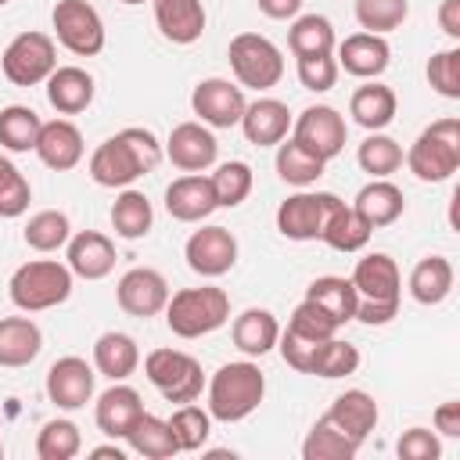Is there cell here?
Instances as JSON below:
<instances>
[{
	"label": "cell",
	"instance_id": "obj_18",
	"mask_svg": "<svg viewBox=\"0 0 460 460\" xmlns=\"http://www.w3.org/2000/svg\"><path fill=\"white\" fill-rule=\"evenodd\" d=\"M219 208L212 180L201 172H187L165 187V212L180 223H201Z\"/></svg>",
	"mask_w": 460,
	"mask_h": 460
},
{
	"label": "cell",
	"instance_id": "obj_37",
	"mask_svg": "<svg viewBox=\"0 0 460 460\" xmlns=\"http://www.w3.org/2000/svg\"><path fill=\"white\" fill-rule=\"evenodd\" d=\"M40 129H43V119L29 104H7V108H0V147H7L14 155L36 151Z\"/></svg>",
	"mask_w": 460,
	"mask_h": 460
},
{
	"label": "cell",
	"instance_id": "obj_21",
	"mask_svg": "<svg viewBox=\"0 0 460 460\" xmlns=\"http://www.w3.org/2000/svg\"><path fill=\"white\" fill-rule=\"evenodd\" d=\"M237 126H241V133H244L248 144H255V147H277L288 137V129H291V111L277 97H259V101L244 104V115H241Z\"/></svg>",
	"mask_w": 460,
	"mask_h": 460
},
{
	"label": "cell",
	"instance_id": "obj_12",
	"mask_svg": "<svg viewBox=\"0 0 460 460\" xmlns=\"http://www.w3.org/2000/svg\"><path fill=\"white\" fill-rule=\"evenodd\" d=\"M341 198L331 190H298L291 198L280 201L277 208V230L288 241H316L323 234V223L331 216V208Z\"/></svg>",
	"mask_w": 460,
	"mask_h": 460
},
{
	"label": "cell",
	"instance_id": "obj_53",
	"mask_svg": "<svg viewBox=\"0 0 460 460\" xmlns=\"http://www.w3.org/2000/svg\"><path fill=\"white\" fill-rule=\"evenodd\" d=\"M431 420H435V431H438V435H446V438H460V402H456V399L435 406Z\"/></svg>",
	"mask_w": 460,
	"mask_h": 460
},
{
	"label": "cell",
	"instance_id": "obj_36",
	"mask_svg": "<svg viewBox=\"0 0 460 460\" xmlns=\"http://www.w3.org/2000/svg\"><path fill=\"white\" fill-rule=\"evenodd\" d=\"M126 442H129V449L137 456H147V460H169V456L180 453L169 420H162L155 413H140L137 424L126 431Z\"/></svg>",
	"mask_w": 460,
	"mask_h": 460
},
{
	"label": "cell",
	"instance_id": "obj_38",
	"mask_svg": "<svg viewBox=\"0 0 460 460\" xmlns=\"http://www.w3.org/2000/svg\"><path fill=\"white\" fill-rule=\"evenodd\" d=\"M359 453V442L356 438H349L334 420H327V417H320L313 428H309V435H305V442H302V456L305 460H352Z\"/></svg>",
	"mask_w": 460,
	"mask_h": 460
},
{
	"label": "cell",
	"instance_id": "obj_45",
	"mask_svg": "<svg viewBox=\"0 0 460 460\" xmlns=\"http://www.w3.org/2000/svg\"><path fill=\"white\" fill-rule=\"evenodd\" d=\"M169 428H172V438H176L180 453H194V449H201L208 442L212 417H208V410H201L194 402H180L176 413L169 417Z\"/></svg>",
	"mask_w": 460,
	"mask_h": 460
},
{
	"label": "cell",
	"instance_id": "obj_24",
	"mask_svg": "<svg viewBox=\"0 0 460 460\" xmlns=\"http://www.w3.org/2000/svg\"><path fill=\"white\" fill-rule=\"evenodd\" d=\"M151 7H155V25L169 43L190 47L201 40V32H205V4L201 0H151Z\"/></svg>",
	"mask_w": 460,
	"mask_h": 460
},
{
	"label": "cell",
	"instance_id": "obj_34",
	"mask_svg": "<svg viewBox=\"0 0 460 460\" xmlns=\"http://www.w3.org/2000/svg\"><path fill=\"white\" fill-rule=\"evenodd\" d=\"M370 234H374L370 223H367L352 205L338 201V205L331 208L327 223H323L320 241H323L327 248H334V252H359V248H367Z\"/></svg>",
	"mask_w": 460,
	"mask_h": 460
},
{
	"label": "cell",
	"instance_id": "obj_27",
	"mask_svg": "<svg viewBox=\"0 0 460 460\" xmlns=\"http://www.w3.org/2000/svg\"><path fill=\"white\" fill-rule=\"evenodd\" d=\"M323 417L334 420L349 438H356V442L363 446L367 435L377 428L381 410H377V402H374L370 392H363V388H349V392H341V395L331 402V410H327Z\"/></svg>",
	"mask_w": 460,
	"mask_h": 460
},
{
	"label": "cell",
	"instance_id": "obj_9",
	"mask_svg": "<svg viewBox=\"0 0 460 460\" xmlns=\"http://www.w3.org/2000/svg\"><path fill=\"white\" fill-rule=\"evenodd\" d=\"M0 68L7 75V83L14 86H36V83H47V75L58 68V47L47 32H18L4 54H0Z\"/></svg>",
	"mask_w": 460,
	"mask_h": 460
},
{
	"label": "cell",
	"instance_id": "obj_29",
	"mask_svg": "<svg viewBox=\"0 0 460 460\" xmlns=\"http://www.w3.org/2000/svg\"><path fill=\"white\" fill-rule=\"evenodd\" d=\"M230 334H234V345H237L248 359H259V356H266L270 349H277L280 323H277V316H273L270 309L252 305V309H244L241 316H234Z\"/></svg>",
	"mask_w": 460,
	"mask_h": 460
},
{
	"label": "cell",
	"instance_id": "obj_51",
	"mask_svg": "<svg viewBox=\"0 0 460 460\" xmlns=\"http://www.w3.org/2000/svg\"><path fill=\"white\" fill-rule=\"evenodd\" d=\"M298 83L313 93H327L338 83V61L334 54H313V58H298Z\"/></svg>",
	"mask_w": 460,
	"mask_h": 460
},
{
	"label": "cell",
	"instance_id": "obj_48",
	"mask_svg": "<svg viewBox=\"0 0 460 460\" xmlns=\"http://www.w3.org/2000/svg\"><path fill=\"white\" fill-rule=\"evenodd\" d=\"M32 201V187L22 176V169L0 155V219H14L29 208Z\"/></svg>",
	"mask_w": 460,
	"mask_h": 460
},
{
	"label": "cell",
	"instance_id": "obj_7",
	"mask_svg": "<svg viewBox=\"0 0 460 460\" xmlns=\"http://www.w3.org/2000/svg\"><path fill=\"white\" fill-rule=\"evenodd\" d=\"M230 68H234V79L237 86H248V90H273L280 79H284V58H280V47L259 32H237L230 40Z\"/></svg>",
	"mask_w": 460,
	"mask_h": 460
},
{
	"label": "cell",
	"instance_id": "obj_20",
	"mask_svg": "<svg viewBox=\"0 0 460 460\" xmlns=\"http://www.w3.org/2000/svg\"><path fill=\"white\" fill-rule=\"evenodd\" d=\"M65 259H68V270L83 280H104L111 270H115V244L111 237H104L101 230H79L68 237L65 244Z\"/></svg>",
	"mask_w": 460,
	"mask_h": 460
},
{
	"label": "cell",
	"instance_id": "obj_15",
	"mask_svg": "<svg viewBox=\"0 0 460 460\" xmlns=\"http://www.w3.org/2000/svg\"><path fill=\"white\" fill-rule=\"evenodd\" d=\"M183 259L198 277H223L237 262V237L226 226H201L187 237Z\"/></svg>",
	"mask_w": 460,
	"mask_h": 460
},
{
	"label": "cell",
	"instance_id": "obj_25",
	"mask_svg": "<svg viewBox=\"0 0 460 460\" xmlns=\"http://www.w3.org/2000/svg\"><path fill=\"white\" fill-rule=\"evenodd\" d=\"M93 75L79 65H58L50 75H47V101L58 115H79L93 104Z\"/></svg>",
	"mask_w": 460,
	"mask_h": 460
},
{
	"label": "cell",
	"instance_id": "obj_41",
	"mask_svg": "<svg viewBox=\"0 0 460 460\" xmlns=\"http://www.w3.org/2000/svg\"><path fill=\"white\" fill-rule=\"evenodd\" d=\"M22 237H25V244H29L32 252L50 255V252H58V248L68 244V237H72V223H68L65 212H58V208H43V212L29 216Z\"/></svg>",
	"mask_w": 460,
	"mask_h": 460
},
{
	"label": "cell",
	"instance_id": "obj_14",
	"mask_svg": "<svg viewBox=\"0 0 460 460\" xmlns=\"http://www.w3.org/2000/svg\"><path fill=\"white\" fill-rule=\"evenodd\" d=\"M115 298H119V309L137 316V320H147V316H158L169 302V280L151 270V266H133L119 277L115 284Z\"/></svg>",
	"mask_w": 460,
	"mask_h": 460
},
{
	"label": "cell",
	"instance_id": "obj_33",
	"mask_svg": "<svg viewBox=\"0 0 460 460\" xmlns=\"http://www.w3.org/2000/svg\"><path fill=\"white\" fill-rule=\"evenodd\" d=\"M305 298L316 302L338 327H345L349 320H356V305H359V295L352 288L349 277H316L309 288H305Z\"/></svg>",
	"mask_w": 460,
	"mask_h": 460
},
{
	"label": "cell",
	"instance_id": "obj_35",
	"mask_svg": "<svg viewBox=\"0 0 460 460\" xmlns=\"http://www.w3.org/2000/svg\"><path fill=\"white\" fill-rule=\"evenodd\" d=\"M453 291V262L442 255H424L410 270V295L420 305H438Z\"/></svg>",
	"mask_w": 460,
	"mask_h": 460
},
{
	"label": "cell",
	"instance_id": "obj_4",
	"mask_svg": "<svg viewBox=\"0 0 460 460\" xmlns=\"http://www.w3.org/2000/svg\"><path fill=\"white\" fill-rule=\"evenodd\" d=\"M72 280H75V273L68 270V262H58V259H32V262H22V266L11 273L7 295H11V302H14L22 313H43V309H54V305L68 302Z\"/></svg>",
	"mask_w": 460,
	"mask_h": 460
},
{
	"label": "cell",
	"instance_id": "obj_22",
	"mask_svg": "<svg viewBox=\"0 0 460 460\" xmlns=\"http://www.w3.org/2000/svg\"><path fill=\"white\" fill-rule=\"evenodd\" d=\"M83 151H86V144H83V133H79L75 122H68V119L43 122L40 140H36V155H40V162L47 169L68 172V169H75L83 162Z\"/></svg>",
	"mask_w": 460,
	"mask_h": 460
},
{
	"label": "cell",
	"instance_id": "obj_42",
	"mask_svg": "<svg viewBox=\"0 0 460 460\" xmlns=\"http://www.w3.org/2000/svg\"><path fill=\"white\" fill-rule=\"evenodd\" d=\"M83 449V431L68 417H54L36 435V456L40 460H72Z\"/></svg>",
	"mask_w": 460,
	"mask_h": 460
},
{
	"label": "cell",
	"instance_id": "obj_16",
	"mask_svg": "<svg viewBox=\"0 0 460 460\" xmlns=\"http://www.w3.org/2000/svg\"><path fill=\"white\" fill-rule=\"evenodd\" d=\"M97 370L83 356H61L47 370V399L58 410H83L93 399Z\"/></svg>",
	"mask_w": 460,
	"mask_h": 460
},
{
	"label": "cell",
	"instance_id": "obj_57",
	"mask_svg": "<svg viewBox=\"0 0 460 460\" xmlns=\"http://www.w3.org/2000/svg\"><path fill=\"white\" fill-rule=\"evenodd\" d=\"M119 4H129V7H137V4H144V0H119Z\"/></svg>",
	"mask_w": 460,
	"mask_h": 460
},
{
	"label": "cell",
	"instance_id": "obj_56",
	"mask_svg": "<svg viewBox=\"0 0 460 460\" xmlns=\"http://www.w3.org/2000/svg\"><path fill=\"white\" fill-rule=\"evenodd\" d=\"M90 456L93 460H126V449H119V446H97V449H90Z\"/></svg>",
	"mask_w": 460,
	"mask_h": 460
},
{
	"label": "cell",
	"instance_id": "obj_31",
	"mask_svg": "<svg viewBox=\"0 0 460 460\" xmlns=\"http://www.w3.org/2000/svg\"><path fill=\"white\" fill-rule=\"evenodd\" d=\"M140 367V349L129 334L122 331H104L93 341V370L104 374L108 381H126Z\"/></svg>",
	"mask_w": 460,
	"mask_h": 460
},
{
	"label": "cell",
	"instance_id": "obj_40",
	"mask_svg": "<svg viewBox=\"0 0 460 460\" xmlns=\"http://www.w3.org/2000/svg\"><path fill=\"white\" fill-rule=\"evenodd\" d=\"M273 165H277V176H280L284 183H291V187H309V183H316V180L323 176V165H327V162H320L316 155H309V151H305L302 144H295V140H280Z\"/></svg>",
	"mask_w": 460,
	"mask_h": 460
},
{
	"label": "cell",
	"instance_id": "obj_2",
	"mask_svg": "<svg viewBox=\"0 0 460 460\" xmlns=\"http://www.w3.org/2000/svg\"><path fill=\"white\" fill-rule=\"evenodd\" d=\"M349 280H352V288L359 295V305H356V320L359 323L381 327V323L395 320L399 298H402V277H399V266H395L392 255H385V252L363 255Z\"/></svg>",
	"mask_w": 460,
	"mask_h": 460
},
{
	"label": "cell",
	"instance_id": "obj_55",
	"mask_svg": "<svg viewBox=\"0 0 460 460\" xmlns=\"http://www.w3.org/2000/svg\"><path fill=\"white\" fill-rule=\"evenodd\" d=\"M438 25L449 40H460V0H442L438 4Z\"/></svg>",
	"mask_w": 460,
	"mask_h": 460
},
{
	"label": "cell",
	"instance_id": "obj_47",
	"mask_svg": "<svg viewBox=\"0 0 460 460\" xmlns=\"http://www.w3.org/2000/svg\"><path fill=\"white\" fill-rule=\"evenodd\" d=\"M410 18V0H356V22L363 32H392Z\"/></svg>",
	"mask_w": 460,
	"mask_h": 460
},
{
	"label": "cell",
	"instance_id": "obj_49",
	"mask_svg": "<svg viewBox=\"0 0 460 460\" xmlns=\"http://www.w3.org/2000/svg\"><path fill=\"white\" fill-rule=\"evenodd\" d=\"M428 83L438 97L446 101H460V47H446V50H435L428 58Z\"/></svg>",
	"mask_w": 460,
	"mask_h": 460
},
{
	"label": "cell",
	"instance_id": "obj_17",
	"mask_svg": "<svg viewBox=\"0 0 460 460\" xmlns=\"http://www.w3.org/2000/svg\"><path fill=\"white\" fill-rule=\"evenodd\" d=\"M165 158L183 172H205L219 158V144L205 122H180L165 140Z\"/></svg>",
	"mask_w": 460,
	"mask_h": 460
},
{
	"label": "cell",
	"instance_id": "obj_59",
	"mask_svg": "<svg viewBox=\"0 0 460 460\" xmlns=\"http://www.w3.org/2000/svg\"><path fill=\"white\" fill-rule=\"evenodd\" d=\"M4 4H11V0H0V7H4Z\"/></svg>",
	"mask_w": 460,
	"mask_h": 460
},
{
	"label": "cell",
	"instance_id": "obj_6",
	"mask_svg": "<svg viewBox=\"0 0 460 460\" xmlns=\"http://www.w3.org/2000/svg\"><path fill=\"white\" fill-rule=\"evenodd\" d=\"M406 169L420 180V183H442L460 169V119L446 115L438 122H431L428 129H420V137L410 144V151L402 155Z\"/></svg>",
	"mask_w": 460,
	"mask_h": 460
},
{
	"label": "cell",
	"instance_id": "obj_32",
	"mask_svg": "<svg viewBox=\"0 0 460 460\" xmlns=\"http://www.w3.org/2000/svg\"><path fill=\"white\" fill-rule=\"evenodd\" d=\"M151 223H155V208H151L147 194L133 190V187H122V194L111 201V230H115V237L140 241V237L151 234Z\"/></svg>",
	"mask_w": 460,
	"mask_h": 460
},
{
	"label": "cell",
	"instance_id": "obj_5",
	"mask_svg": "<svg viewBox=\"0 0 460 460\" xmlns=\"http://www.w3.org/2000/svg\"><path fill=\"white\" fill-rule=\"evenodd\" d=\"M162 313L176 338H201V334L219 331L230 320V295L212 284L180 288L176 295H169Z\"/></svg>",
	"mask_w": 460,
	"mask_h": 460
},
{
	"label": "cell",
	"instance_id": "obj_46",
	"mask_svg": "<svg viewBox=\"0 0 460 460\" xmlns=\"http://www.w3.org/2000/svg\"><path fill=\"white\" fill-rule=\"evenodd\" d=\"M208 180H212L216 201H219L223 208H237V205H241V201L252 194V183H255L252 165H248V162H241V158L216 165V172H212Z\"/></svg>",
	"mask_w": 460,
	"mask_h": 460
},
{
	"label": "cell",
	"instance_id": "obj_10",
	"mask_svg": "<svg viewBox=\"0 0 460 460\" xmlns=\"http://www.w3.org/2000/svg\"><path fill=\"white\" fill-rule=\"evenodd\" d=\"M50 25L58 43L75 58H93L104 50V22L86 0H58L50 11Z\"/></svg>",
	"mask_w": 460,
	"mask_h": 460
},
{
	"label": "cell",
	"instance_id": "obj_13",
	"mask_svg": "<svg viewBox=\"0 0 460 460\" xmlns=\"http://www.w3.org/2000/svg\"><path fill=\"white\" fill-rule=\"evenodd\" d=\"M244 90L230 79L208 75L190 90V108L198 115V122H205L208 129H230L241 122L244 115Z\"/></svg>",
	"mask_w": 460,
	"mask_h": 460
},
{
	"label": "cell",
	"instance_id": "obj_26",
	"mask_svg": "<svg viewBox=\"0 0 460 460\" xmlns=\"http://www.w3.org/2000/svg\"><path fill=\"white\" fill-rule=\"evenodd\" d=\"M395 108H399L395 90L385 86V83H377V79H367V83L356 86L352 97H349V115H352V122L363 126L367 133H381L385 126H392Z\"/></svg>",
	"mask_w": 460,
	"mask_h": 460
},
{
	"label": "cell",
	"instance_id": "obj_11",
	"mask_svg": "<svg viewBox=\"0 0 460 460\" xmlns=\"http://www.w3.org/2000/svg\"><path fill=\"white\" fill-rule=\"evenodd\" d=\"M291 140L302 144L320 162H331V158H338L345 151V140H349L345 115L338 108H331V104H309L291 122Z\"/></svg>",
	"mask_w": 460,
	"mask_h": 460
},
{
	"label": "cell",
	"instance_id": "obj_54",
	"mask_svg": "<svg viewBox=\"0 0 460 460\" xmlns=\"http://www.w3.org/2000/svg\"><path fill=\"white\" fill-rule=\"evenodd\" d=\"M255 4H259V11H262L266 18H273V22L298 18V11H302V0H255Z\"/></svg>",
	"mask_w": 460,
	"mask_h": 460
},
{
	"label": "cell",
	"instance_id": "obj_30",
	"mask_svg": "<svg viewBox=\"0 0 460 460\" xmlns=\"http://www.w3.org/2000/svg\"><path fill=\"white\" fill-rule=\"evenodd\" d=\"M352 208L370 223V230H381V226H392L406 212V198L392 180H370L367 187H359Z\"/></svg>",
	"mask_w": 460,
	"mask_h": 460
},
{
	"label": "cell",
	"instance_id": "obj_50",
	"mask_svg": "<svg viewBox=\"0 0 460 460\" xmlns=\"http://www.w3.org/2000/svg\"><path fill=\"white\" fill-rule=\"evenodd\" d=\"M288 331H291V334H298V338H305V341H327V338H334V334H338V323H334V320H331L316 302L302 298V302L295 305L291 320H288Z\"/></svg>",
	"mask_w": 460,
	"mask_h": 460
},
{
	"label": "cell",
	"instance_id": "obj_58",
	"mask_svg": "<svg viewBox=\"0 0 460 460\" xmlns=\"http://www.w3.org/2000/svg\"><path fill=\"white\" fill-rule=\"evenodd\" d=\"M0 456H4V442H0Z\"/></svg>",
	"mask_w": 460,
	"mask_h": 460
},
{
	"label": "cell",
	"instance_id": "obj_19",
	"mask_svg": "<svg viewBox=\"0 0 460 460\" xmlns=\"http://www.w3.org/2000/svg\"><path fill=\"white\" fill-rule=\"evenodd\" d=\"M334 47H338V58H334L338 68H345L356 79H377L392 61V47L377 32H352Z\"/></svg>",
	"mask_w": 460,
	"mask_h": 460
},
{
	"label": "cell",
	"instance_id": "obj_43",
	"mask_svg": "<svg viewBox=\"0 0 460 460\" xmlns=\"http://www.w3.org/2000/svg\"><path fill=\"white\" fill-rule=\"evenodd\" d=\"M356 162L363 172H370L374 180H388L399 165H402V144L392 140L388 133H370L359 151H356Z\"/></svg>",
	"mask_w": 460,
	"mask_h": 460
},
{
	"label": "cell",
	"instance_id": "obj_39",
	"mask_svg": "<svg viewBox=\"0 0 460 460\" xmlns=\"http://www.w3.org/2000/svg\"><path fill=\"white\" fill-rule=\"evenodd\" d=\"M334 25L323 14H298L288 29V47L295 58H313V54H334Z\"/></svg>",
	"mask_w": 460,
	"mask_h": 460
},
{
	"label": "cell",
	"instance_id": "obj_23",
	"mask_svg": "<svg viewBox=\"0 0 460 460\" xmlns=\"http://www.w3.org/2000/svg\"><path fill=\"white\" fill-rule=\"evenodd\" d=\"M140 413H144L140 392L122 381H111V388H104L93 406V420L108 438H126V431L137 424Z\"/></svg>",
	"mask_w": 460,
	"mask_h": 460
},
{
	"label": "cell",
	"instance_id": "obj_1",
	"mask_svg": "<svg viewBox=\"0 0 460 460\" xmlns=\"http://www.w3.org/2000/svg\"><path fill=\"white\" fill-rule=\"evenodd\" d=\"M162 162V144L151 129L144 126H126L115 137L101 140L90 155V180L97 187H111L122 190L133 180L155 172Z\"/></svg>",
	"mask_w": 460,
	"mask_h": 460
},
{
	"label": "cell",
	"instance_id": "obj_3",
	"mask_svg": "<svg viewBox=\"0 0 460 460\" xmlns=\"http://www.w3.org/2000/svg\"><path fill=\"white\" fill-rule=\"evenodd\" d=\"M266 395V377L252 359L223 363L208 381V417L223 424H237L259 410Z\"/></svg>",
	"mask_w": 460,
	"mask_h": 460
},
{
	"label": "cell",
	"instance_id": "obj_52",
	"mask_svg": "<svg viewBox=\"0 0 460 460\" xmlns=\"http://www.w3.org/2000/svg\"><path fill=\"white\" fill-rule=\"evenodd\" d=\"M395 453H399V460H438L442 456V442L428 428H410L395 442Z\"/></svg>",
	"mask_w": 460,
	"mask_h": 460
},
{
	"label": "cell",
	"instance_id": "obj_44",
	"mask_svg": "<svg viewBox=\"0 0 460 460\" xmlns=\"http://www.w3.org/2000/svg\"><path fill=\"white\" fill-rule=\"evenodd\" d=\"M356 367H359V349L349 345V341H341V338L334 334V338H327V341L316 345L313 363H309V374L334 381V377H349V374H356Z\"/></svg>",
	"mask_w": 460,
	"mask_h": 460
},
{
	"label": "cell",
	"instance_id": "obj_28",
	"mask_svg": "<svg viewBox=\"0 0 460 460\" xmlns=\"http://www.w3.org/2000/svg\"><path fill=\"white\" fill-rule=\"evenodd\" d=\"M43 349V331L29 316H4L0 320V367L18 370L29 367Z\"/></svg>",
	"mask_w": 460,
	"mask_h": 460
},
{
	"label": "cell",
	"instance_id": "obj_8",
	"mask_svg": "<svg viewBox=\"0 0 460 460\" xmlns=\"http://www.w3.org/2000/svg\"><path fill=\"white\" fill-rule=\"evenodd\" d=\"M144 374L158 388L165 402H194L205 388V370L190 352L180 349H155L144 356Z\"/></svg>",
	"mask_w": 460,
	"mask_h": 460
}]
</instances>
